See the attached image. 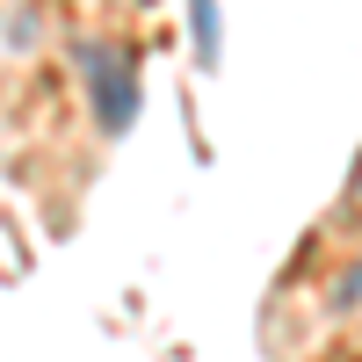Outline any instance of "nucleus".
Masks as SVG:
<instances>
[{
	"label": "nucleus",
	"mask_w": 362,
	"mask_h": 362,
	"mask_svg": "<svg viewBox=\"0 0 362 362\" xmlns=\"http://www.w3.org/2000/svg\"><path fill=\"white\" fill-rule=\"evenodd\" d=\"M80 73H87V87H95L102 131H124L131 109H138V80H131V66H124L109 44H80Z\"/></svg>",
	"instance_id": "nucleus-1"
},
{
	"label": "nucleus",
	"mask_w": 362,
	"mask_h": 362,
	"mask_svg": "<svg viewBox=\"0 0 362 362\" xmlns=\"http://www.w3.org/2000/svg\"><path fill=\"white\" fill-rule=\"evenodd\" d=\"M189 29H196V58L218 66V0H189Z\"/></svg>",
	"instance_id": "nucleus-2"
}]
</instances>
